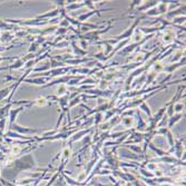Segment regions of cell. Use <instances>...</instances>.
Here are the masks:
<instances>
[]
</instances>
